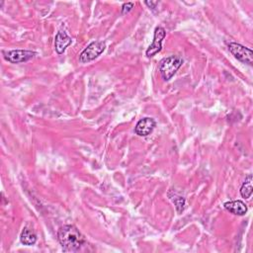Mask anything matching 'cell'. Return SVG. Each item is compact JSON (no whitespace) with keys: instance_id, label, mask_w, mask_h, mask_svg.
I'll return each mask as SVG.
<instances>
[{"instance_id":"9","label":"cell","mask_w":253,"mask_h":253,"mask_svg":"<svg viewBox=\"0 0 253 253\" xmlns=\"http://www.w3.org/2000/svg\"><path fill=\"white\" fill-rule=\"evenodd\" d=\"M224 207L228 212H230L231 214H234L235 216H244L248 210L245 203L240 200L227 202V203H225Z\"/></svg>"},{"instance_id":"8","label":"cell","mask_w":253,"mask_h":253,"mask_svg":"<svg viewBox=\"0 0 253 253\" xmlns=\"http://www.w3.org/2000/svg\"><path fill=\"white\" fill-rule=\"evenodd\" d=\"M72 43V40L71 37L68 36L66 32H58L54 38V49L58 54H61L65 53L67 48L71 46Z\"/></svg>"},{"instance_id":"12","label":"cell","mask_w":253,"mask_h":253,"mask_svg":"<svg viewBox=\"0 0 253 253\" xmlns=\"http://www.w3.org/2000/svg\"><path fill=\"white\" fill-rule=\"evenodd\" d=\"M170 199L173 201L174 205L176 206L177 212H178L179 214H181V213L184 211V209H185V198L174 194V196H173L172 198H170Z\"/></svg>"},{"instance_id":"7","label":"cell","mask_w":253,"mask_h":253,"mask_svg":"<svg viewBox=\"0 0 253 253\" xmlns=\"http://www.w3.org/2000/svg\"><path fill=\"white\" fill-rule=\"evenodd\" d=\"M156 123L152 118L146 117L140 120L135 128V132L140 137H147L155 129Z\"/></svg>"},{"instance_id":"11","label":"cell","mask_w":253,"mask_h":253,"mask_svg":"<svg viewBox=\"0 0 253 253\" xmlns=\"http://www.w3.org/2000/svg\"><path fill=\"white\" fill-rule=\"evenodd\" d=\"M252 175L249 174L246 178L245 181L243 182V184L240 187V194L242 196V198L244 199H249L252 195Z\"/></svg>"},{"instance_id":"2","label":"cell","mask_w":253,"mask_h":253,"mask_svg":"<svg viewBox=\"0 0 253 253\" xmlns=\"http://www.w3.org/2000/svg\"><path fill=\"white\" fill-rule=\"evenodd\" d=\"M183 63V58L180 55H170L162 60L160 65V72L165 81L170 80Z\"/></svg>"},{"instance_id":"10","label":"cell","mask_w":253,"mask_h":253,"mask_svg":"<svg viewBox=\"0 0 253 253\" xmlns=\"http://www.w3.org/2000/svg\"><path fill=\"white\" fill-rule=\"evenodd\" d=\"M20 240L24 245H34L37 242V235L32 229L24 228L20 235Z\"/></svg>"},{"instance_id":"3","label":"cell","mask_w":253,"mask_h":253,"mask_svg":"<svg viewBox=\"0 0 253 253\" xmlns=\"http://www.w3.org/2000/svg\"><path fill=\"white\" fill-rule=\"evenodd\" d=\"M106 49V44L101 41H96L91 43L79 55V61L81 63H86L97 58Z\"/></svg>"},{"instance_id":"4","label":"cell","mask_w":253,"mask_h":253,"mask_svg":"<svg viewBox=\"0 0 253 253\" xmlns=\"http://www.w3.org/2000/svg\"><path fill=\"white\" fill-rule=\"evenodd\" d=\"M229 50L235 55V57L237 58L239 61L243 63H247L249 66H252L253 53L250 49L237 43H230Z\"/></svg>"},{"instance_id":"13","label":"cell","mask_w":253,"mask_h":253,"mask_svg":"<svg viewBox=\"0 0 253 253\" xmlns=\"http://www.w3.org/2000/svg\"><path fill=\"white\" fill-rule=\"evenodd\" d=\"M134 7V3H124L122 6V13L126 14V13H129Z\"/></svg>"},{"instance_id":"5","label":"cell","mask_w":253,"mask_h":253,"mask_svg":"<svg viewBox=\"0 0 253 253\" xmlns=\"http://www.w3.org/2000/svg\"><path fill=\"white\" fill-rule=\"evenodd\" d=\"M166 32L163 27H156L154 30V36L152 44L146 50L145 54L147 57H152L160 53L163 49V42L165 39Z\"/></svg>"},{"instance_id":"14","label":"cell","mask_w":253,"mask_h":253,"mask_svg":"<svg viewBox=\"0 0 253 253\" xmlns=\"http://www.w3.org/2000/svg\"><path fill=\"white\" fill-rule=\"evenodd\" d=\"M145 4L149 7V8H155V5H157L158 4V2H152V1H145Z\"/></svg>"},{"instance_id":"1","label":"cell","mask_w":253,"mask_h":253,"mask_svg":"<svg viewBox=\"0 0 253 253\" xmlns=\"http://www.w3.org/2000/svg\"><path fill=\"white\" fill-rule=\"evenodd\" d=\"M57 239L66 251H77L86 242L84 235L72 225L61 227L57 232Z\"/></svg>"},{"instance_id":"6","label":"cell","mask_w":253,"mask_h":253,"mask_svg":"<svg viewBox=\"0 0 253 253\" xmlns=\"http://www.w3.org/2000/svg\"><path fill=\"white\" fill-rule=\"evenodd\" d=\"M36 55L35 52L26 50H12L4 54V57L11 63L26 62Z\"/></svg>"}]
</instances>
